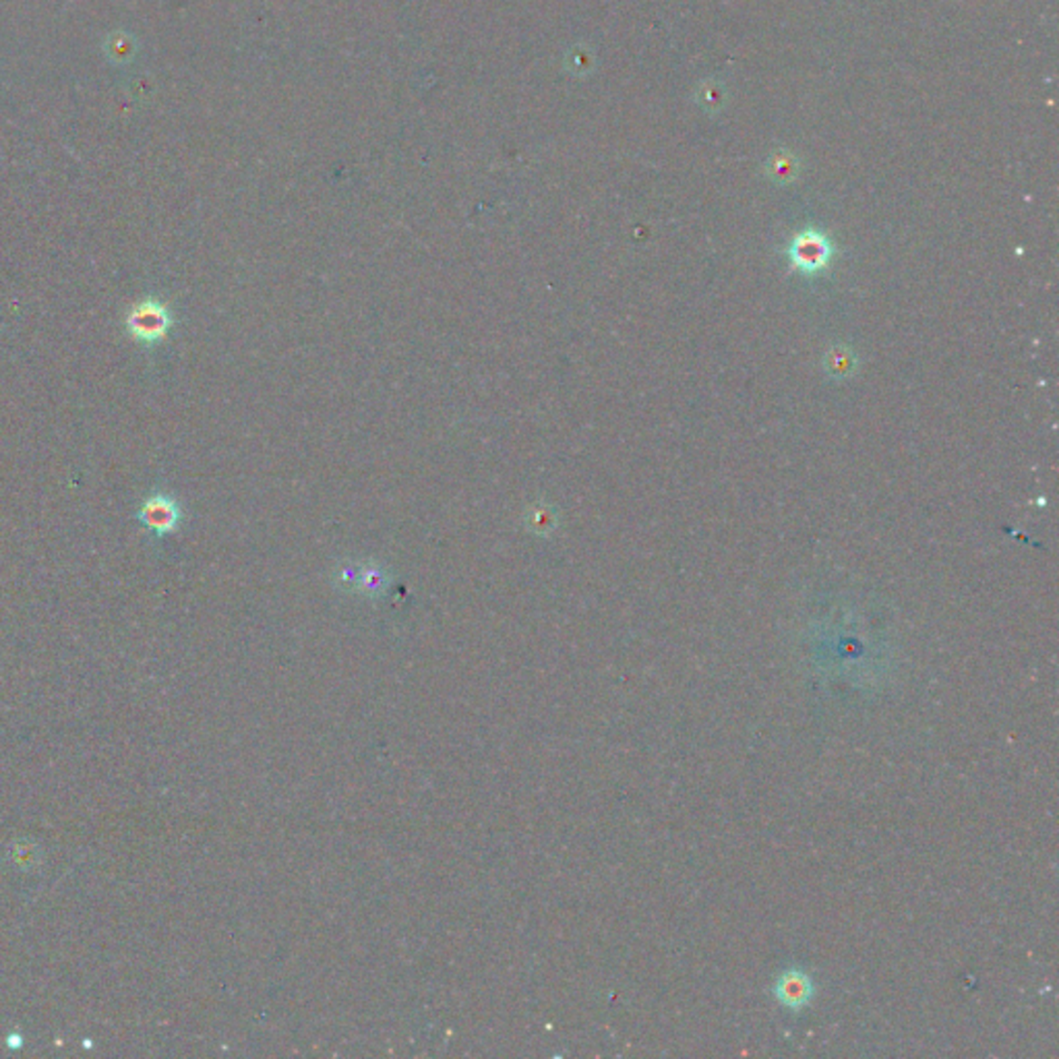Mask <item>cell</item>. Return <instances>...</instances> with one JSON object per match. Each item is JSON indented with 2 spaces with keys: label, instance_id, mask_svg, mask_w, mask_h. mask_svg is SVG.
<instances>
[{
  "label": "cell",
  "instance_id": "cell-1",
  "mask_svg": "<svg viewBox=\"0 0 1059 1059\" xmlns=\"http://www.w3.org/2000/svg\"><path fill=\"white\" fill-rule=\"evenodd\" d=\"M172 325L174 317L170 313V309L162 300L153 299V296H147V299L137 302L127 313V319H124V328H127L129 336L145 348H153L164 342Z\"/></svg>",
  "mask_w": 1059,
  "mask_h": 1059
},
{
  "label": "cell",
  "instance_id": "cell-2",
  "mask_svg": "<svg viewBox=\"0 0 1059 1059\" xmlns=\"http://www.w3.org/2000/svg\"><path fill=\"white\" fill-rule=\"evenodd\" d=\"M137 520L147 530H152L155 536H166L179 530L182 511L174 497L164 493H155L150 499L143 501V505L137 511Z\"/></svg>",
  "mask_w": 1059,
  "mask_h": 1059
},
{
  "label": "cell",
  "instance_id": "cell-3",
  "mask_svg": "<svg viewBox=\"0 0 1059 1059\" xmlns=\"http://www.w3.org/2000/svg\"><path fill=\"white\" fill-rule=\"evenodd\" d=\"M829 242L819 232L807 230L799 234L790 247V259L801 271H818L824 268L829 259Z\"/></svg>",
  "mask_w": 1059,
  "mask_h": 1059
},
{
  "label": "cell",
  "instance_id": "cell-4",
  "mask_svg": "<svg viewBox=\"0 0 1059 1059\" xmlns=\"http://www.w3.org/2000/svg\"><path fill=\"white\" fill-rule=\"evenodd\" d=\"M809 994H811V987H809V981H807L805 975L790 973V975H784L780 979L779 995L787 1005L797 1008V1005H801L807 1002V999H809Z\"/></svg>",
  "mask_w": 1059,
  "mask_h": 1059
}]
</instances>
